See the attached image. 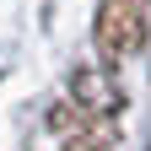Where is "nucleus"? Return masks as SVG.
Listing matches in <instances>:
<instances>
[{"label": "nucleus", "mask_w": 151, "mask_h": 151, "mask_svg": "<svg viewBox=\"0 0 151 151\" xmlns=\"http://www.w3.org/2000/svg\"><path fill=\"white\" fill-rule=\"evenodd\" d=\"M140 43V0H108L103 6V49L129 54Z\"/></svg>", "instance_id": "f257e3e1"}]
</instances>
